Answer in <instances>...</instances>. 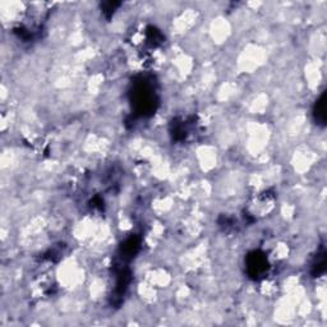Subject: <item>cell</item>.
Instances as JSON below:
<instances>
[{
    "mask_svg": "<svg viewBox=\"0 0 327 327\" xmlns=\"http://www.w3.org/2000/svg\"><path fill=\"white\" fill-rule=\"evenodd\" d=\"M132 105L139 115H149L155 111L156 96L153 86L146 78H141L133 86Z\"/></svg>",
    "mask_w": 327,
    "mask_h": 327,
    "instance_id": "obj_1",
    "label": "cell"
},
{
    "mask_svg": "<svg viewBox=\"0 0 327 327\" xmlns=\"http://www.w3.org/2000/svg\"><path fill=\"white\" fill-rule=\"evenodd\" d=\"M139 249V239L137 237L128 238L121 245V257L123 260H130Z\"/></svg>",
    "mask_w": 327,
    "mask_h": 327,
    "instance_id": "obj_3",
    "label": "cell"
},
{
    "mask_svg": "<svg viewBox=\"0 0 327 327\" xmlns=\"http://www.w3.org/2000/svg\"><path fill=\"white\" fill-rule=\"evenodd\" d=\"M324 249L322 248V252L321 253H318V256H317V260L316 262L313 263L312 266V275L313 276H321L322 274L324 272V270H326V256H324Z\"/></svg>",
    "mask_w": 327,
    "mask_h": 327,
    "instance_id": "obj_5",
    "label": "cell"
},
{
    "mask_svg": "<svg viewBox=\"0 0 327 327\" xmlns=\"http://www.w3.org/2000/svg\"><path fill=\"white\" fill-rule=\"evenodd\" d=\"M245 265H247V272L252 279H260L267 274L268 261L267 257L262 252L254 251L249 253L247 261H245Z\"/></svg>",
    "mask_w": 327,
    "mask_h": 327,
    "instance_id": "obj_2",
    "label": "cell"
},
{
    "mask_svg": "<svg viewBox=\"0 0 327 327\" xmlns=\"http://www.w3.org/2000/svg\"><path fill=\"white\" fill-rule=\"evenodd\" d=\"M116 7H119V3L107 2V3H105L104 6H102V11H104V13L106 15V17H110L114 13V9H115Z\"/></svg>",
    "mask_w": 327,
    "mask_h": 327,
    "instance_id": "obj_6",
    "label": "cell"
},
{
    "mask_svg": "<svg viewBox=\"0 0 327 327\" xmlns=\"http://www.w3.org/2000/svg\"><path fill=\"white\" fill-rule=\"evenodd\" d=\"M326 93H322L321 97L314 104V109H313V115L316 119L317 124L324 125L326 123Z\"/></svg>",
    "mask_w": 327,
    "mask_h": 327,
    "instance_id": "obj_4",
    "label": "cell"
}]
</instances>
